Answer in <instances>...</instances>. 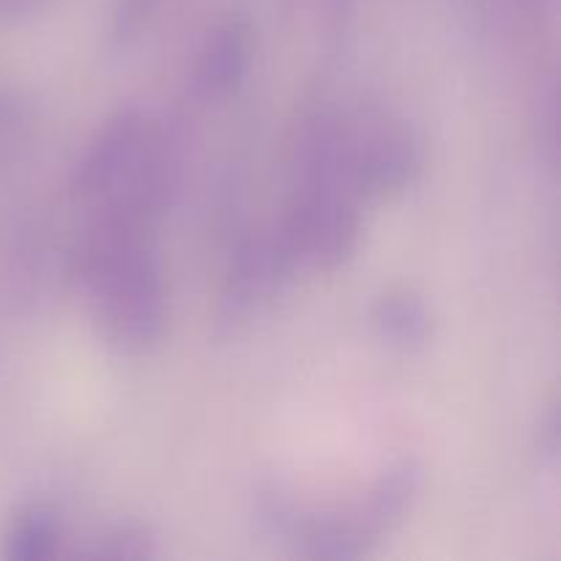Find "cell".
<instances>
[{
  "mask_svg": "<svg viewBox=\"0 0 561 561\" xmlns=\"http://www.w3.org/2000/svg\"><path fill=\"white\" fill-rule=\"evenodd\" d=\"M340 146L345 179L356 197L409 190L425 168L422 137L405 121L381 110L340 118Z\"/></svg>",
  "mask_w": 561,
  "mask_h": 561,
  "instance_id": "1",
  "label": "cell"
},
{
  "mask_svg": "<svg viewBox=\"0 0 561 561\" xmlns=\"http://www.w3.org/2000/svg\"><path fill=\"white\" fill-rule=\"evenodd\" d=\"M279 241L296 266L334 272L351 261L359 244L356 197L345 192L305 186L277 228Z\"/></svg>",
  "mask_w": 561,
  "mask_h": 561,
  "instance_id": "2",
  "label": "cell"
},
{
  "mask_svg": "<svg viewBox=\"0 0 561 561\" xmlns=\"http://www.w3.org/2000/svg\"><path fill=\"white\" fill-rule=\"evenodd\" d=\"M296 268L299 266L277 233L241 241L214 310V337L219 343L241 337L252 321L277 299Z\"/></svg>",
  "mask_w": 561,
  "mask_h": 561,
  "instance_id": "3",
  "label": "cell"
},
{
  "mask_svg": "<svg viewBox=\"0 0 561 561\" xmlns=\"http://www.w3.org/2000/svg\"><path fill=\"white\" fill-rule=\"evenodd\" d=\"M153 124L137 107H121L96 129L71 173V192L80 201L102 203L129 175Z\"/></svg>",
  "mask_w": 561,
  "mask_h": 561,
  "instance_id": "4",
  "label": "cell"
},
{
  "mask_svg": "<svg viewBox=\"0 0 561 561\" xmlns=\"http://www.w3.org/2000/svg\"><path fill=\"white\" fill-rule=\"evenodd\" d=\"M422 485H425V469L416 460H400L378 477L376 485L365 493L359 504L340 513L359 535V540L370 548L383 531L398 526L411 513Z\"/></svg>",
  "mask_w": 561,
  "mask_h": 561,
  "instance_id": "5",
  "label": "cell"
},
{
  "mask_svg": "<svg viewBox=\"0 0 561 561\" xmlns=\"http://www.w3.org/2000/svg\"><path fill=\"white\" fill-rule=\"evenodd\" d=\"M252 60V33L244 22H225L222 27L208 36L206 47L201 49L192 85L197 96L225 99L244 82Z\"/></svg>",
  "mask_w": 561,
  "mask_h": 561,
  "instance_id": "6",
  "label": "cell"
},
{
  "mask_svg": "<svg viewBox=\"0 0 561 561\" xmlns=\"http://www.w3.org/2000/svg\"><path fill=\"white\" fill-rule=\"evenodd\" d=\"M370 327L383 343L403 351H416L431 343L433 316L425 299L414 290H389L370 307Z\"/></svg>",
  "mask_w": 561,
  "mask_h": 561,
  "instance_id": "7",
  "label": "cell"
},
{
  "mask_svg": "<svg viewBox=\"0 0 561 561\" xmlns=\"http://www.w3.org/2000/svg\"><path fill=\"white\" fill-rule=\"evenodd\" d=\"M60 518L47 504H27L11 518L3 535V557L11 561H42L58 553Z\"/></svg>",
  "mask_w": 561,
  "mask_h": 561,
  "instance_id": "8",
  "label": "cell"
},
{
  "mask_svg": "<svg viewBox=\"0 0 561 561\" xmlns=\"http://www.w3.org/2000/svg\"><path fill=\"white\" fill-rule=\"evenodd\" d=\"M80 557L93 559H151L157 557V537L146 526H115L104 535L93 537L85 548H80Z\"/></svg>",
  "mask_w": 561,
  "mask_h": 561,
  "instance_id": "9",
  "label": "cell"
},
{
  "mask_svg": "<svg viewBox=\"0 0 561 561\" xmlns=\"http://www.w3.org/2000/svg\"><path fill=\"white\" fill-rule=\"evenodd\" d=\"M162 0H118L113 14V38L118 44L135 38L142 27L148 25V20L153 16V11L159 9Z\"/></svg>",
  "mask_w": 561,
  "mask_h": 561,
  "instance_id": "10",
  "label": "cell"
},
{
  "mask_svg": "<svg viewBox=\"0 0 561 561\" xmlns=\"http://www.w3.org/2000/svg\"><path fill=\"white\" fill-rule=\"evenodd\" d=\"M559 110H557V93H551V96H548V107H546V113H542V129L546 131H540V146H542V151H546V162L551 164H557V157H559Z\"/></svg>",
  "mask_w": 561,
  "mask_h": 561,
  "instance_id": "11",
  "label": "cell"
},
{
  "mask_svg": "<svg viewBox=\"0 0 561 561\" xmlns=\"http://www.w3.org/2000/svg\"><path fill=\"white\" fill-rule=\"evenodd\" d=\"M559 444H561V420H559V405L553 403L548 409L546 420H542L540 431V449L548 458H559Z\"/></svg>",
  "mask_w": 561,
  "mask_h": 561,
  "instance_id": "12",
  "label": "cell"
},
{
  "mask_svg": "<svg viewBox=\"0 0 561 561\" xmlns=\"http://www.w3.org/2000/svg\"><path fill=\"white\" fill-rule=\"evenodd\" d=\"M16 118H20V115H16L14 99L5 96V93H0V142H3L5 137L11 135V129H14Z\"/></svg>",
  "mask_w": 561,
  "mask_h": 561,
  "instance_id": "13",
  "label": "cell"
}]
</instances>
